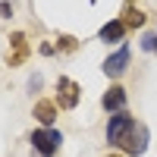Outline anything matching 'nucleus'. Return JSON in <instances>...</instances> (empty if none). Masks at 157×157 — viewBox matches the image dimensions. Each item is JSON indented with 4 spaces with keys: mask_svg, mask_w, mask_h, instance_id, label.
<instances>
[{
    "mask_svg": "<svg viewBox=\"0 0 157 157\" xmlns=\"http://www.w3.org/2000/svg\"><path fill=\"white\" fill-rule=\"evenodd\" d=\"M29 141H32V148L41 157H54L60 151V145H63V132L60 129H35Z\"/></svg>",
    "mask_w": 157,
    "mask_h": 157,
    "instance_id": "nucleus-1",
    "label": "nucleus"
},
{
    "mask_svg": "<svg viewBox=\"0 0 157 157\" xmlns=\"http://www.w3.org/2000/svg\"><path fill=\"white\" fill-rule=\"evenodd\" d=\"M123 35H126V25H123V19H110L107 25H101V32H98V38L101 41H123Z\"/></svg>",
    "mask_w": 157,
    "mask_h": 157,
    "instance_id": "nucleus-9",
    "label": "nucleus"
},
{
    "mask_svg": "<svg viewBox=\"0 0 157 157\" xmlns=\"http://www.w3.org/2000/svg\"><path fill=\"white\" fill-rule=\"evenodd\" d=\"M148 138H151L148 126H145V123H135L132 129H129V135L123 138V145H120V148H123L129 157H141V154L148 151Z\"/></svg>",
    "mask_w": 157,
    "mask_h": 157,
    "instance_id": "nucleus-3",
    "label": "nucleus"
},
{
    "mask_svg": "<svg viewBox=\"0 0 157 157\" xmlns=\"http://www.w3.org/2000/svg\"><path fill=\"white\" fill-rule=\"evenodd\" d=\"M132 126H135V120H132L126 110H123V113H113L110 120H107V129H104V135H107V145L120 148V145H123V138L129 135V129H132Z\"/></svg>",
    "mask_w": 157,
    "mask_h": 157,
    "instance_id": "nucleus-2",
    "label": "nucleus"
},
{
    "mask_svg": "<svg viewBox=\"0 0 157 157\" xmlns=\"http://www.w3.org/2000/svg\"><path fill=\"white\" fill-rule=\"evenodd\" d=\"M141 50H148V54H157V32L141 35Z\"/></svg>",
    "mask_w": 157,
    "mask_h": 157,
    "instance_id": "nucleus-11",
    "label": "nucleus"
},
{
    "mask_svg": "<svg viewBox=\"0 0 157 157\" xmlns=\"http://www.w3.org/2000/svg\"><path fill=\"white\" fill-rule=\"evenodd\" d=\"M29 88H32V91H38V88H41V75H35L32 82H29Z\"/></svg>",
    "mask_w": 157,
    "mask_h": 157,
    "instance_id": "nucleus-13",
    "label": "nucleus"
},
{
    "mask_svg": "<svg viewBox=\"0 0 157 157\" xmlns=\"http://www.w3.org/2000/svg\"><path fill=\"white\" fill-rule=\"evenodd\" d=\"M126 101H129L126 88L113 85L110 91H104V98H101V107L107 110V113H123V110H126Z\"/></svg>",
    "mask_w": 157,
    "mask_h": 157,
    "instance_id": "nucleus-6",
    "label": "nucleus"
},
{
    "mask_svg": "<svg viewBox=\"0 0 157 157\" xmlns=\"http://www.w3.org/2000/svg\"><path fill=\"white\" fill-rule=\"evenodd\" d=\"M32 116L38 123H41V129H54V120H57V101H38Z\"/></svg>",
    "mask_w": 157,
    "mask_h": 157,
    "instance_id": "nucleus-7",
    "label": "nucleus"
},
{
    "mask_svg": "<svg viewBox=\"0 0 157 157\" xmlns=\"http://www.w3.org/2000/svg\"><path fill=\"white\" fill-rule=\"evenodd\" d=\"M126 69H129V44H123L116 54H110L104 60V75L107 78H120Z\"/></svg>",
    "mask_w": 157,
    "mask_h": 157,
    "instance_id": "nucleus-5",
    "label": "nucleus"
},
{
    "mask_svg": "<svg viewBox=\"0 0 157 157\" xmlns=\"http://www.w3.org/2000/svg\"><path fill=\"white\" fill-rule=\"evenodd\" d=\"M123 25H126V29H141V25H145V13L129 6V10L123 13Z\"/></svg>",
    "mask_w": 157,
    "mask_h": 157,
    "instance_id": "nucleus-10",
    "label": "nucleus"
},
{
    "mask_svg": "<svg viewBox=\"0 0 157 157\" xmlns=\"http://www.w3.org/2000/svg\"><path fill=\"white\" fill-rule=\"evenodd\" d=\"M10 44H13V54H6V63H10V66H19V63L29 57V41H25L22 32H16L10 38Z\"/></svg>",
    "mask_w": 157,
    "mask_h": 157,
    "instance_id": "nucleus-8",
    "label": "nucleus"
},
{
    "mask_svg": "<svg viewBox=\"0 0 157 157\" xmlns=\"http://www.w3.org/2000/svg\"><path fill=\"white\" fill-rule=\"evenodd\" d=\"M78 98H82V88H78L72 78L60 75V82H57V107L60 110H72L78 104Z\"/></svg>",
    "mask_w": 157,
    "mask_h": 157,
    "instance_id": "nucleus-4",
    "label": "nucleus"
},
{
    "mask_svg": "<svg viewBox=\"0 0 157 157\" xmlns=\"http://www.w3.org/2000/svg\"><path fill=\"white\" fill-rule=\"evenodd\" d=\"M110 157H120V154H110Z\"/></svg>",
    "mask_w": 157,
    "mask_h": 157,
    "instance_id": "nucleus-14",
    "label": "nucleus"
},
{
    "mask_svg": "<svg viewBox=\"0 0 157 157\" xmlns=\"http://www.w3.org/2000/svg\"><path fill=\"white\" fill-rule=\"evenodd\" d=\"M0 16H6V19H10V16H13V6H10V3H6V0H3V3H0Z\"/></svg>",
    "mask_w": 157,
    "mask_h": 157,
    "instance_id": "nucleus-12",
    "label": "nucleus"
}]
</instances>
